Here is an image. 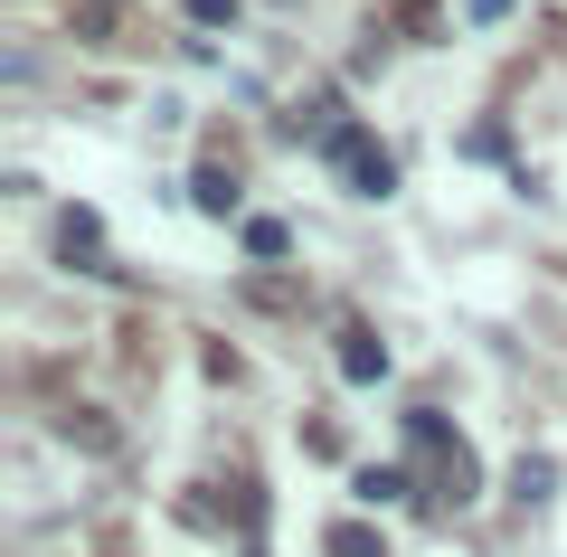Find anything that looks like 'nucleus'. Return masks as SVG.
<instances>
[{
	"label": "nucleus",
	"instance_id": "nucleus-4",
	"mask_svg": "<svg viewBox=\"0 0 567 557\" xmlns=\"http://www.w3.org/2000/svg\"><path fill=\"white\" fill-rule=\"evenodd\" d=\"M341 379L350 388H379L388 379V340L369 331V321H341Z\"/></svg>",
	"mask_w": 567,
	"mask_h": 557
},
{
	"label": "nucleus",
	"instance_id": "nucleus-11",
	"mask_svg": "<svg viewBox=\"0 0 567 557\" xmlns=\"http://www.w3.org/2000/svg\"><path fill=\"white\" fill-rule=\"evenodd\" d=\"M511 10H520V0H464V29H502Z\"/></svg>",
	"mask_w": 567,
	"mask_h": 557
},
{
	"label": "nucleus",
	"instance_id": "nucleus-1",
	"mask_svg": "<svg viewBox=\"0 0 567 557\" xmlns=\"http://www.w3.org/2000/svg\"><path fill=\"white\" fill-rule=\"evenodd\" d=\"M406 454H416V482H425L416 501H435V510H464V501L483 492V463H473V444L454 435L435 406H416V416H406Z\"/></svg>",
	"mask_w": 567,
	"mask_h": 557
},
{
	"label": "nucleus",
	"instance_id": "nucleus-2",
	"mask_svg": "<svg viewBox=\"0 0 567 557\" xmlns=\"http://www.w3.org/2000/svg\"><path fill=\"white\" fill-rule=\"evenodd\" d=\"M322 161L341 171L350 199H388V189H398V161H388V142L369 133V123H331V133H322Z\"/></svg>",
	"mask_w": 567,
	"mask_h": 557
},
{
	"label": "nucleus",
	"instance_id": "nucleus-3",
	"mask_svg": "<svg viewBox=\"0 0 567 557\" xmlns=\"http://www.w3.org/2000/svg\"><path fill=\"white\" fill-rule=\"evenodd\" d=\"M58 256L76 265V275H114V256H104V218H95V208H66V218H58Z\"/></svg>",
	"mask_w": 567,
	"mask_h": 557
},
{
	"label": "nucleus",
	"instance_id": "nucleus-9",
	"mask_svg": "<svg viewBox=\"0 0 567 557\" xmlns=\"http://www.w3.org/2000/svg\"><path fill=\"white\" fill-rule=\"evenodd\" d=\"M123 10H133V0H76V39H114Z\"/></svg>",
	"mask_w": 567,
	"mask_h": 557
},
{
	"label": "nucleus",
	"instance_id": "nucleus-10",
	"mask_svg": "<svg viewBox=\"0 0 567 557\" xmlns=\"http://www.w3.org/2000/svg\"><path fill=\"white\" fill-rule=\"evenodd\" d=\"M548 482H558V473H548V463H529V454H520V473H511V492H520V501H548Z\"/></svg>",
	"mask_w": 567,
	"mask_h": 557
},
{
	"label": "nucleus",
	"instance_id": "nucleus-6",
	"mask_svg": "<svg viewBox=\"0 0 567 557\" xmlns=\"http://www.w3.org/2000/svg\"><path fill=\"white\" fill-rule=\"evenodd\" d=\"M322 557H388V538L369 529V519H331V529H322Z\"/></svg>",
	"mask_w": 567,
	"mask_h": 557
},
{
	"label": "nucleus",
	"instance_id": "nucleus-8",
	"mask_svg": "<svg viewBox=\"0 0 567 557\" xmlns=\"http://www.w3.org/2000/svg\"><path fill=\"white\" fill-rule=\"evenodd\" d=\"M237 237H246V256H256V265H284V246H293V227H284V218H246Z\"/></svg>",
	"mask_w": 567,
	"mask_h": 557
},
{
	"label": "nucleus",
	"instance_id": "nucleus-12",
	"mask_svg": "<svg viewBox=\"0 0 567 557\" xmlns=\"http://www.w3.org/2000/svg\"><path fill=\"white\" fill-rule=\"evenodd\" d=\"M189 20L199 29H237V0H189Z\"/></svg>",
	"mask_w": 567,
	"mask_h": 557
},
{
	"label": "nucleus",
	"instance_id": "nucleus-7",
	"mask_svg": "<svg viewBox=\"0 0 567 557\" xmlns=\"http://www.w3.org/2000/svg\"><path fill=\"white\" fill-rule=\"evenodd\" d=\"M350 492H360L369 510H379V501H406V492H416V473H406V463H369V473L350 482Z\"/></svg>",
	"mask_w": 567,
	"mask_h": 557
},
{
	"label": "nucleus",
	"instance_id": "nucleus-5",
	"mask_svg": "<svg viewBox=\"0 0 567 557\" xmlns=\"http://www.w3.org/2000/svg\"><path fill=\"white\" fill-rule=\"evenodd\" d=\"M189 199H199V218H237V171H227V161H199Z\"/></svg>",
	"mask_w": 567,
	"mask_h": 557
}]
</instances>
